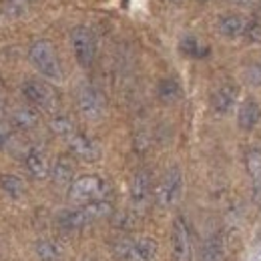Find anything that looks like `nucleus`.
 <instances>
[{
	"label": "nucleus",
	"mask_w": 261,
	"mask_h": 261,
	"mask_svg": "<svg viewBox=\"0 0 261 261\" xmlns=\"http://www.w3.org/2000/svg\"><path fill=\"white\" fill-rule=\"evenodd\" d=\"M149 197H151V175L147 171H139L130 181V201L137 207H145Z\"/></svg>",
	"instance_id": "f8f14e48"
},
{
	"label": "nucleus",
	"mask_w": 261,
	"mask_h": 261,
	"mask_svg": "<svg viewBox=\"0 0 261 261\" xmlns=\"http://www.w3.org/2000/svg\"><path fill=\"white\" fill-rule=\"evenodd\" d=\"M245 27H247V22L241 14H223L217 20V31L225 38H237V36L245 34Z\"/></svg>",
	"instance_id": "dca6fc26"
},
{
	"label": "nucleus",
	"mask_w": 261,
	"mask_h": 261,
	"mask_svg": "<svg viewBox=\"0 0 261 261\" xmlns=\"http://www.w3.org/2000/svg\"><path fill=\"white\" fill-rule=\"evenodd\" d=\"M261 119V109L255 98H245L239 105V113H237V125L243 130H253L257 127Z\"/></svg>",
	"instance_id": "4468645a"
},
{
	"label": "nucleus",
	"mask_w": 261,
	"mask_h": 261,
	"mask_svg": "<svg viewBox=\"0 0 261 261\" xmlns=\"http://www.w3.org/2000/svg\"><path fill=\"white\" fill-rule=\"evenodd\" d=\"M50 130L55 133V135H59V137H63V139H68V137H72L76 129H74V123L65 117V115H59V117H53L50 119Z\"/></svg>",
	"instance_id": "4be33fe9"
},
{
	"label": "nucleus",
	"mask_w": 261,
	"mask_h": 261,
	"mask_svg": "<svg viewBox=\"0 0 261 261\" xmlns=\"http://www.w3.org/2000/svg\"><path fill=\"white\" fill-rule=\"evenodd\" d=\"M171 251H173V261H191V231L183 217H177L173 221V231H171Z\"/></svg>",
	"instance_id": "6e6552de"
},
{
	"label": "nucleus",
	"mask_w": 261,
	"mask_h": 261,
	"mask_svg": "<svg viewBox=\"0 0 261 261\" xmlns=\"http://www.w3.org/2000/svg\"><path fill=\"white\" fill-rule=\"evenodd\" d=\"M109 183L105 179H100L98 175H83L79 179L72 181V185L68 187V199L72 203L79 205H87L93 201L107 199L109 195Z\"/></svg>",
	"instance_id": "f03ea898"
},
{
	"label": "nucleus",
	"mask_w": 261,
	"mask_h": 261,
	"mask_svg": "<svg viewBox=\"0 0 261 261\" xmlns=\"http://www.w3.org/2000/svg\"><path fill=\"white\" fill-rule=\"evenodd\" d=\"M197 2H211V0H197Z\"/></svg>",
	"instance_id": "7c9ffc66"
},
{
	"label": "nucleus",
	"mask_w": 261,
	"mask_h": 261,
	"mask_svg": "<svg viewBox=\"0 0 261 261\" xmlns=\"http://www.w3.org/2000/svg\"><path fill=\"white\" fill-rule=\"evenodd\" d=\"M40 123V115L34 107H18L10 115V125L20 130H31Z\"/></svg>",
	"instance_id": "f3484780"
},
{
	"label": "nucleus",
	"mask_w": 261,
	"mask_h": 261,
	"mask_svg": "<svg viewBox=\"0 0 261 261\" xmlns=\"http://www.w3.org/2000/svg\"><path fill=\"white\" fill-rule=\"evenodd\" d=\"M24 167L31 173V177L38 179V181L46 179L50 175V169H53L48 157H46V153L42 149H36V147L27 151V155H24Z\"/></svg>",
	"instance_id": "9b49d317"
},
{
	"label": "nucleus",
	"mask_w": 261,
	"mask_h": 261,
	"mask_svg": "<svg viewBox=\"0 0 261 261\" xmlns=\"http://www.w3.org/2000/svg\"><path fill=\"white\" fill-rule=\"evenodd\" d=\"M68 141V149L70 153L81 159V161H87V163H95L100 159V147L95 139H91L89 135H83V133H74L72 137L66 139Z\"/></svg>",
	"instance_id": "1a4fd4ad"
},
{
	"label": "nucleus",
	"mask_w": 261,
	"mask_h": 261,
	"mask_svg": "<svg viewBox=\"0 0 261 261\" xmlns=\"http://www.w3.org/2000/svg\"><path fill=\"white\" fill-rule=\"evenodd\" d=\"M157 241L151 237L139 239H119L113 243V253L125 261H155L157 259Z\"/></svg>",
	"instance_id": "7ed1b4c3"
},
{
	"label": "nucleus",
	"mask_w": 261,
	"mask_h": 261,
	"mask_svg": "<svg viewBox=\"0 0 261 261\" xmlns=\"http://www.w3.org/2000/svg\"><path fill=\"white\" fill-rule=\"evenodd\" d=\"M235 2H237V4H251L253 0H235Z\"/></svg>",
	"instance_id": "c85d7f7f"
},
{
	"label": "nucleus",
	"mask_w": 261,
	"mask_h": 261,
	"mask_svg": "<svg viewBox=\"0 0 261 261\" xmlns=\"http://www.w3.org/2000/svg\"><path fill=\"white\" fill-rule=\"evenodd\" d=\"M183 191V175L177 167H171L155 187V201L159 207H171L179 201Z\"/></svg>",
	"instance_id": "423d86ee"
},
{
	"label": "nucleus",
	"mask_w": 261,
	"mask_h": 261,
	"mask_svg": "<svg viewBox=\"0 0 261 261\" xmlns=\"http://www.w3.org/2000/svg\"><path fill=\"white\" fill-rule=\"evenodd\" d=\"M245 36H247L249 42H261V20L247 22V27H245Z\"/></svg>",
	"instance_id": "393cba45"
},
{
	"label": "nucleus",
	"mask_w": 261,
	"mask_h": 261,
	"mask_svg": "<svg viewBox=\"0 0 261 261\" xmlns=\"http://www.w3.org/2000/svg\"><path fill=\"white\" fill-rule=\"evenodd\" d=\"M36 257L40 261H61L63 259V247L53 239H40L34 247Z\"/></svg>",
	"instance_id": "6ab92c4d"
},
{
	"label": "nucleus",
	"mask_w": 261,
	"mask_h": 261,
	"mask_svg": "<svg viewBox=\"0 0 261 261\" xmlns=\"http://www.w3.org/2000/svg\"><path fill=\"white\" fill-rule=\"evenodd\" d=\"M4 115H6V111H4V105H2V102H0V121H2V119H4Z\"/></svg>",
	"instance_id": "cd10ccee"
},
{
	"label": "nucleus",
	"mask_w": 261,
	"mask_h": 261,
	"mask_svg": "<svg viewBox=\"0 0 261 261\" xmlns=\"http://www.w3.org/2000/svg\"><path fill=\"white\" fill-rule=\"evenodd\" d=\"M70 46L76 63L85 68L95 63L97 59V36L89 27H74L70 31Z\"/></svg>",
	"instance_id": "20e7f679"
},
{
	"label": "nucleus",
	"mask_w": 261,
	"mask_h": 261,
	"mask_svg": "<svg viewBox=\"0 0 261 261\" xmlns=\"http://www.w3.org/2000/svg\"><path fill=\"white\" fill-rule=\"evenodd\" d=\"M223 253V247H221V241L217 237L209 239L207 245H205V253H203V261H221Z\"/></svg>",
	"instance_id": "b1692460"
},
{
	"label": "nucleus",
	"mask_w": 261,
	"mask_h": 261,
	"mask_svg": "<svg viewBox=\"0 0 261 261\" xmlns=\"http://www.w3.org/2000/svg\"><path fill=\"white\" fill-rule=\"evenodd\" d=\"M0 189L10 197V199H22L27 193V185L20 177L10 175V173H2L0 175Z\"/></svg>",
	"instance_id": "a211bd4d"
},
{
	"label": "nucleus",
	"mask_w": 261,
	"mask_h": 261,
	"mask_svg": "<svg viewBox=\"0 0 261 261\" xmlns=\"http://www.w3.org/2000/svg\"><path fill=\"white\" fill-rule=\"evenodd\" d=\"M181 85L175 81V79H163L159 81V87H157V95L163 102H175L181 98Z\"/></svg>",
	"instance_id": "412c9836"
},
{
	"label": "nucleus",
	"mask_w": 261,
	"mask_h": 261,
	"mask_svg": "<svg viewBox=\"0 0 261 261\" xmlns=\"http://www.w3.org/2000/svg\"><path fill=\"white\" fill-rule=\"evenodd\" d=\"M22 95L24 98L36 107V109H42V111H55L57 105H59V98L55 89L44 83V81H38V79H29L22 83Z\"/></svg>",
	"instance_id": "39448f33"
},
{
	"label": "nucleus",
	"mask_w": 261,
	"mask_h": 261,
	"mask_svg": "<svg viewBox=\"0 0 261 261\" xmlns=\"http://www.w3.org/2000/svg\"><path fill=\"white\" fill-rule=\"evenodd\" d=\"M179 50L185 55V57H191V59H203L209 55V46L201 44L195 36H185L181 42H179Z\"/></svg>",
	"instance_id": "aec40b11"
},
{
	"label": "nucleus",
	"mask_w": 261,
	"mask_h": 261,
	"mask_svg": "<svg viewBox=\"0 0 261 261\" xmlns=\"http://www.w3.org/2000/svg\"><path fill=\"white\" fill-rule=\"evenodd\" d=\"M12 139V127L0 121V149H4Z\"/></svg>",
	"instance_id": "a878e982"
},
{
	"label": "nucleus",
	"mask_w": 261,
	"mask_h": 261,
	"mask_svg": "<svg viewBox=\"0 0 261 261\" xmlns=\"http://www.w3.org/2000/svg\"><path fill=\"white\" fill-rule=\"evenodd\" d=\"M72 177H74V163H72V159L68 157V155H61L55 165H53V169H50V179H53V183L57 185V187H70L72 185Z\"/></svg>",
	"instance_id": "ddd939ff"
},
{
	"label": "nucleus",
	"mask_w": 261,
	"mask_h": 261,
	"mask_svg": "<svg viewBox=\"0 0 261 261\" xmlns=\"http://www.w3.org/2000/svg\"><path fill=\"white\" fill-rule=\"evenodd\" d=\"M76 107H79V113L89 121H98L107 111L105 97L91 85H83L76 91Z\"/></svg>",
	"instance_id": "0eeeda50"
},
{
	"label": "nucleus",
	"mask_w": 261,
	"mask_h": 261,
	"mask_svg": "<svg viewBox=\"0 0 261 261\" xmlns=\"http://www.w3.org/2000/svg\"><path fill=\"white\" fill-rule=\"evenodd\" d=\"M57 221H59V225L65 229V231H79V229L87 227V225L93 223V219L89 217V213L85 211V207L61 211L59 217H57Z\"/></svg>",
	"instance_id": "2eb2a0df"
},
{
	"label": "nucleus",
	"mask_w": 261,
	"mask_h": 261,
	"mask_svg": "<svg viewBox=\"0 0 261 261\" xmlns=\"http://www.w3.org/2000/svg\"><path fill=\"white\" fill-rule=\"evenodd\" d=\"M29 59L33 66L46 79H53V81H61L63 79V66L59 61V55L53 46L50 40H34L29 48Z\"/></svg>",
	"instance_id": "f257e3e1"
},
{
	"label": "nucleus",
	"mask_w": 261,
	"mask_h": 261,
	"mask_svg": "<svg viewBox=\"0 0 261 261\" xmlns=\"http://www.w3.org/2000/svg\"><path fill=\"white\" fill-rule=\"evenodd\" d=\"M14 2H24V4H29L31 0H14Z\"/></svg>",
	"instance_id": "c756f323"
},
{
	"label": "nucleus",
	"mask_w": 261,
	"mask_h": 261,
	"mask_svg": "<svg viewBox=\"0 0 261 261\" xmlns=\"http://www.w3.org/2000/svg\"><path fill=\"white\" fill-rule=\"evenodd\" d=\"M165 2H169V4H175V6H181L185 0H165Z\"/></svg>",
	"instance_id": "bb28decb"
},
{
	"label": "nucleus",
	"mask_w": 261,
	"mask_h": 261,
	"mask_svg": "<svg viewBox=\"0 0 261 261\" xmlns=\"http://www.w3.org/2000/svg\"><path fill=\"white\" fill-rule=\"evenodd\" d=\"M237 95H239V89L233 83H225V85L217 87L211 93V98H209L213 113H217V115H227V113H231V109L237 102Z\"/></svg>",
	"instance_id": "9d476101"
},
{
	"label": "nucleus",
	"mask_w": 261,
	"mask_h": 261,
	"mask_svg": "<svg viewBox=\"0 0 261 261\" xmlns=\"http://www.w3.org/2000/svg\"><path fill=\"white\" fill-rule=\"evenodd\" d=\"M247 169H249V175L257 187V191H261V151H249L247 155Z\"/></svg>",
	"instance_id": "5701e85b"
}]
</instances>
